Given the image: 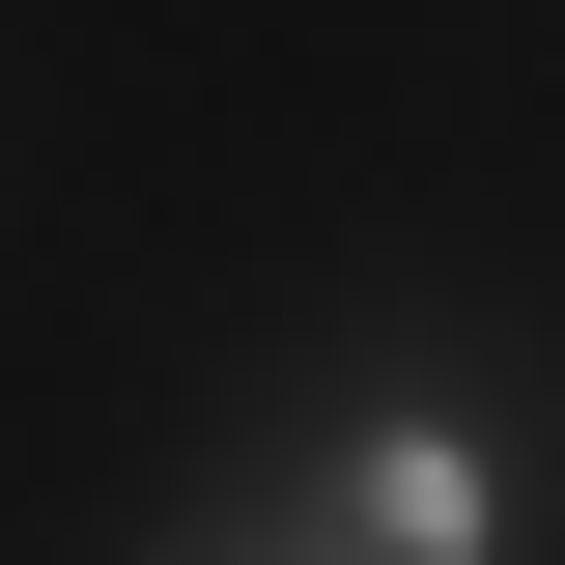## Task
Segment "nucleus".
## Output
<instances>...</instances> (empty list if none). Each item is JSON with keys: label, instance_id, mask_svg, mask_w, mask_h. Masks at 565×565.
Listing matches in <instances>:
<instances>
[{"label": "nucleus", "instance_id": "nucleus-1", "mask_svg": "<svg viewBox=\"0 0 565 565\" xmlns=\"http://www.w3.org/2000/svg\"><path fill=\"white\" fill-rule=\"evenodd\" d=\"M340 509H367V565H509V509H537V481H509L481 424H367Z\"/></svg>", "mask_w": 565, "mask_h": 565}]
</instances>
